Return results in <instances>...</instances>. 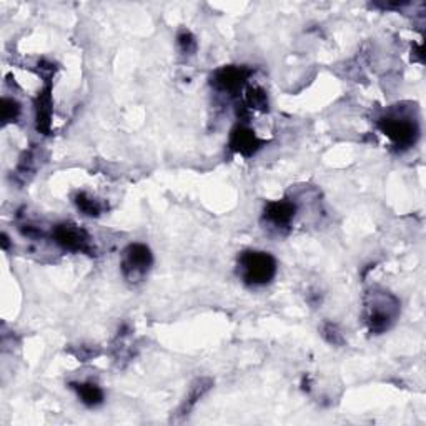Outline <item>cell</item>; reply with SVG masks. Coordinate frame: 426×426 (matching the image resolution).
Listing matches in <instances>:
<instances>
[{
	"label": "cell",
	"mask_w": 426,
	"mask_h": 426,
	"mask_svg": "<svg viewBox=\"0 0 426 426\" xmlns=\"http://www.w3.org/2000/svg\"><path fill=\"white\" fill-rule=\"evenodd\" d=\"M399 316V300L385 290H369L365 297L363 318L375 335L385 333Z\"/></svg>",
	"instance_id": "6da1fadb"
},
{
	"label": "cell",
	"mask_w": 426,
	"mask_h": 426,
	"mask_svg": "<svg viewBox=\"0 0 426 426\" xmlns=\"http://www.w3.org/2000/svg\"><path fill=\"white\" fill-rule=\"evenodd\" d=\"M277 260L268 251L247 250L238 256V275L250 286L268 285L277 275Z\"/></svg>",
	"instance_id": "7a4b0ae2"
},
{
	"label": "cell",
	"mask_w": 426,
	"mask_h": 426,
	"mask_svg": "<svg viewBox=\"0 0 426 426\" xmlns=\"http://www.w3.org/2000/svg\"><path fill=\"white\" fill-rule=\"evenodd\" d=\"M378 128L398 149H410L418 140L420 128L416 122L405 115H388L378 120Z\"/></svg>",
	"instance_id": "3957f363"
},
{
	"label": "cell",
	"mask_w": 426,
	"mask_h": 426,
	"mask_svg": "<svg viewBox=\"0 0 426 426\" xmlns=\"http://www.w3.org/2000/svg\"><path fill=\"white\" fill-rule=\"evenodd\" d=\"M152 263H154V255L149 247L143 243H130L122 255L120 267L125 280H128L130 284H137L149 273Z\"/></svg>",
	"instance_id": "277c9868"
},
{
	"label": "cell",
	"mask_w": 426,
	"mask_h": 426,
	"mask_svg": "<svg viewBox=\"0 0 426 426\" xmlns=\"http://www.w3.org/2000/svg\"><path fill=\"white\" fill-rule=\"evenodd\" d=\"M52 238L64 250L73 251V254H87L90 256L95 255V249L92 242H90L89 233L84 228L77 227L75 223H71V221L55 225L54 230H52Z\"/></svg>",
	"instance_id": "5b68a950"
},
{
	"label": "cell",
	"mask_w": 426,
	"mask_h": 426,
	"mask_svg": "<svg viewBox=\"0 0 426 426\" xmlns=\"http://www.w3.org/2000/svg\"><path fill=\"white\" fill-rule=\"evenodd\" d=\"M250 75L251 68L249 67H243V65H225V67L213 72L210 84L219 92L235 97V95L242 92Z\"/></svg>",
	"instance_id": "8992f818"
},
{
	"label": "cell",
	"mask_w": 426,
	"mask_h": 426,
	"mask_svg": "<svg viewBox=\"0 0 426 426\" xmlns=\"http://www.w3.org/2000/svg\"><path fill=\"white\" fill-rule=\"evenodd\" d=\"M263 145L265 140L256 137L254 130L247 127V125H237V127H233L232 132H230V150L242 156L255 155Z\"/></svg>",
	"instance_id": "52a82bcc"
},
{
	"label": "cell",
	"mask_w": 426,
	"mask_h": 426,
	"mask_svg": "<svg viewBox=\"0 0 426 426\" xmlns=\"http://www.w3.org/2000/svg\"><path fill=\"white\" fill-rule=\"evenodd\" d=\"M295 215H297V205L288 198L268 202L263 210V220L278 230L288 228Z\"/></svg>",
	"instance_id": "ba28073f"
},
{
	"label": "cell",
	"mask_w": 426,
	"mask_h": 426,
	"mask_svg": "<svg viewBox=\"0 0 426 426\" xmlns=\"http://www.w3.org/2000/svg\"><path fill=\"white\" fill-rule=\"evenodd\" d=\"M36 122L37 130L43 135L50 133L52 125V85L50 78L47 80V85L43 87L42 92H38L36 100Z\"/></svg>",
	"instance_id": "9c48e42d"
},
{
	"label": "cell",
	"mask_w": 426,
	"mask_h": 426,
	"mask_svg": "<svg viewBox=\"0 0 426 426\" xmlns=\"http://www.w3.org/2000/svg\"><path fill=\"white\" fill-rule=\"evenodd\" d=\"M71 388L75 391L77 397L80 398V402L89 408L100 406L103 403V399H105L103 390L100 388L97 383H92V381H84V383H71Z\"/></svg>",
	"instance_id": "30bf717a"
},
{
	"label": "cell",
	"mask_w": 426,
	"mask_h": 426,
	"mask_svg": "<svg viewBox=\"0 0 426 426\" xmlns=\"http://www.w3.org/2000/svg\"><path fill=\"white\" fill-rule=\"evenodd\" d=\"M213 386V381L210 378H198V380H195L192 386H190L189 395H186L184 405L180 406V410H178L177 415L178 416H189L190 411L193 410V406L197 405L198 399L203 397V395L207 393L208 390H210Z\"/></svg>",
	"instance_id": "8fae6325"
},
{
	"label": "cell",
	"mask_w": 426,
	"mask_h": 426,
	"mask_svg": "<svg viewBox=\"0 0 426 426\" xmlns=\"http://www.w3.org/2000/svg\"><path fill=\"white\" fill-rule=\"evenodd\" d=\"M243 105L251 108V110L267 112L268 107H270V102H268V95L262 87H249L245 94V100H243Z\"/></svg>",
	"instance_id": "7c38bea8"
},
{
	"label": "cell",
	"mask_w": 426,
	"mask_h": 426,
	"mask_svg": "<svg viewBox=\"0 0 426 426\" xmlns=\"http://www.w3.org/2000/svg\"><path fill=\"white\" fill-rule=\"evenodd\" d=\"M73 202L78 208V212L84 213L85 216H98L100 213L103 212V205L98 202L97 198L90 197L89 193L85 192H78L73 197Z\"/></svg>",
	"instance_id": "4fadbf2b"
},
{
	"label": "cell",
	"mask_w": 426,
	"mask_h": 426,
	"mask_svg": "<svg viewBox=\"0 0 426 426\" xmlns=\"http://www.w3.org/2000/svg\"><path fill=\"white\" fill-rule=\"evenodd\" d=\"M20 103L14 98L3 97L2 98V124H12V122H17L20 117Z\"/></svg>",
	"instance_id": "5bb4252c"
},
{
	"label": "cell",
	"mask_w": 426,
	"mask_h": 426,
	"mask_svg": "<svg viewBox=\"0 0 426 426\" xmlns=\"http://www.w3.org/2000/svg\"><path fill=\"white\" fill-rule=\"evenodd\" d=\"M177 43L178 49L184 55H193L197 52V38L193 37V34L190 30L182 29L177 36Z\"/></svg>",
	"instance_id": "9a60e30c"
},
{
	"label": "cell",
	"mask_w": 426,
	"mask_h": 426,
	"mask_svg": "<svg viewBox=\"0 0 426 426\" xmlns=\"http://www.w3.org/2000/svg\"><path fill=\"white\" fill-rule=\"evenodd\" d=\"M321 335H323V338L330 343V345H333V346L345 345V337H343L341 330L337 323L327 321V323L321 327Z\"/></svg>",
	"instance_id": "2e32d148"
},
{
	"label": "cell",
	"mask_w": 426,
	"mask_h": 426,
	"mask_svg": "<svg viewBox=\"0 0 426 426\" xmlns=\"http://www.w3.org/2000/svg\"><path fill=\"white\" fill-rule=\"evenodd\" d=\"M20 232H22V235H25V237H29V238H38L43 235L41 230L32 227V225H24V227L20 228Z\"/></svg>",
	"instance_id": "e0dca14e"
},
{
	"label": "cell",
	"mask_w": 426,
	"mask_h": 426,
	"mask_svg": "<svg viewBox=\"0 0 426 426\" xmlns=\"http://www.w3.org/2000/svg\"><path fill=\"white\" fill-rule=\"evenodd\" d=\"M308 303H310L311 307H320L321 305V293L320 291H310V293L307 295Z\"/></svg>",
	"instance_id": "ac0fdd59"
},
{
	"label": "cell",
	"mask_w": 426,
	"mask_h": 426,
	"mask_svg": "<svg viewBox=\"0 0 426 426\" xmlns=\"http://www.w3.org/2000/svg\"><path fill=\"white\" fill-rule=\"evenodd\" d=\"M2 240H0V245H2V250L3 251H7L8 250V247H10V242H8V237H7V233H2Z\"/></svg>",
	"instance_id": "d6986e66"
},
{
	"label": "cell",
	"mask_w": 426,
	"mask_h": 426,
	"mask_svg": "<svg viewBox=\"0 0 426 426\" xmlns=\"http://www.w3.org/2000/svg\"><path fill=\"white\" fill-rule=\"evenodd\" d=\"M302 390H303V391H307V393L311 390V386H310V378H308V376H303V380H302Z\"/></svg>",
	"instance_id": "ffe728a7"
}]
</instances>
